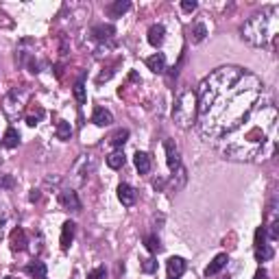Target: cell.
Returning <instances> with one entry per match:
<instances>
[{
	"label": "cell",
	"mask_w": 279,
	"mask_h": 279,
	"mask_svg": "<svg viewBox=\"0 0 279 279\" xmlns=\"http://www.w3.org/2000/svg\"><path fill=\"white\" fill-rule=\"evenodd\" d=\"M135 198H137V192L131 188L129 183H120V185H118V201H120L124 207H131V205L135 203Z\"/></svg>",
	"instance_id": "obj_8"
},
{
	"label": "cell",
	"mask_w": 279,
	"mask_h": 279,
	"mask_svg": "<svg viewBox=\"0 0 279 279\" xmlns=\"http://www.w3.org/2000/svg\"><path fill=\"white\" fill-rule=\"evenodd\" d=\"M242 72L238 68H218L216 72L205 79L198 88V94H196V107H198V116H205L210 111V107L214 105V101L218 98V94L229 88V85L236 83V79H240Z\"/></svg>",
	"instance_id": "obj_1"
},
{
	"label": "cell",
	"mask_w": 279,
	"mask_h": 279,
	"mask_svg": "<svg viewBox=\"0 0 279 279\" xmlns=\"http://www.w3.org/2000/svg\"><path fill=\"white\" fill-rule=\"evenodd\" d=\"M146 39H149V44L151 46H162L164 44V39H166V29H164V24H151L149 26V33H146Z\"/></svg>",
	"instance_id": "obj_9"
},
{
	"label": "cell",
	"mask_w": 279,
	"mask_h": 279,
	"mask_svg": "<svg viewBox=\"0 0 279 279\" xmlns=\"http://www.w3.org/2000/svg\"><path fill=\"white\" fill-rule=\"evenodd\" d=\"M273 257V249L268 244H262V247H255V260L257 262H268Z\"/></svg>",
	"instance_id": "obj_23"
},
{
	"label": "cell",
	"mask_w": 279,
	"mask_h": 279,
	"mask_svg": "<svg viewBox=\"0 0 279 279\" xmlns=\"http://www.w3.org/2000/svg\"><path fill=\"white\" fill-rule=\"evenodd\" d=\"M42 118H44V109H42V107H37V109H35V114H29V116H26V124H29V127H35V124H37L39 120H42Z\"/></svg>",
	"instance_id": "obj_27"
},
{
	"label": "cell",
	"mask_w": 279,
	"mask_h": 279,
	"mask_svg": "<svg viewBox=\"0 0 279 279\" xmlns=\"http://www.w3.org/2000/svg\"><path fill=\"white\" fill-rule=\"evenodd\" d=\"M164 149H166V164H168V168L175 172L179 166H181V159H179V149L177 144L172 142V140H166L164 142Z\"/></svg>",
	"instance_id": "obj_4"
},
{
	"label": "cell",
	"mask_w": 279,
	"mask_h": 279,
	"mask_svg": "<svg viewBox=\"0 0 279 279\" xmlns=\"http://www.w3.org/2000/svg\"><path fill=\"white\" fill-rule=\"evenodd\" d=\"M205 35H207V26H205L203 22H196L194 26H192V31H190V39H192V44H201Z\"/></svg>",
	"instance_id": "obj_19"
},
{
	"label": "cell",
	"mask_w": 279,
	"mask_h": 279,
	"mask_svg": "<svg viewBox=\"0 0 279 279\" xmlns=\"http://www.w3.org/2000/svg\"><path fill=\"white\" fill-rule=\"evenodd\" d=\"M196 7H198V5H196V0H183V3H181V9H183V11H188V13H190V11H194Z\"/></svg>",
	"instance_id": "obj_31"
},
{
	"label": "cell",
	"mask_w": 279,
	"mask_h": 279,
	"mask_svg": "<svg viewBox=\"0 0 279 279\" xmlns=\"http://www.w3.org/2000/svg\"><path fill=\"white\" fill-rule=\"evenodd\" d=\"M127 140H129V131L127 129H118V131H114V135L109 137V144L116 146V149H122Z\"/></svg>",
	"instance_id": "obj_21"
},
{
	"label": "cell",
	"mask_w": 279,
	"mask_h": 279,
	"mask_svg": "<svg viewBox=\"0 0 279 279\" xmlns=\"http://www.w3.org/2000/svg\"><path fill=\"white\" fill-rule=\"evenodd\" d=\"M39 196H42V194H39V190H31L29 201H31V203H37V201H39Z\"/></svg>",
	"instance_id": "obj_34"
},
{
	"label": "cell",
	"mask_w": 279,
	"mask_h": 279,
	"mask_svg": "<svg viewBox=\"0 0 279 279\" xmlns=\"http://www.w3.org/2000/svg\"><path fill=\"white\" fill-rule=\"evenodd\" d=\"M135 168H137V172L140 175H146V172L151 170V155L149 153H144V151H137L135 153Z\"/></svg>",
	"instance_id": "obj_17"
},
{
	"label": "cell",
	"mask_w": 279,
	"mask_h": 279,
	"mask_svg": "<svg viewBox=\"0 0 279 279\" xmlns=\"http://www.w3.org/2000/svg\"><path fill=\"white\" fill-rule=\"evenodd\" d=\"M168 279H177V277H168Z\"/></svg>",
	"instance_id": "obj_36"
},
{
	"label": "cell",
	"mask_w": 279,
	"mask_h": 279,
	"mask_svg": "<svg viewBox=\"0 0 279 279\" xmlns=\"http://www.w3.org/2000/svg\"><path fill=\"white\" fill-rule=\"evenodd\" d=\"M72 94H75V98H77L79 105H85V101H88V94H85V85H83V81H77V83H75V90H72Z\"/></svg>",
	"instance_id": "obj_24"
},
{
	"label": "cell",
	"mask_w": 279,
	"mask_h": 279,
	"mask_svg": "<svg viewBox=\"0 0 279 279\" xmlns=\"http://www.w3.org/2000/svg\"><path fill=\"white\" fill-rule=\"evenodd\" d=\"M266 244V227H257L255 231V247H262Z\"/></svg>",
	"instance_id": "obj_28"
},
{
	"label": "cell",
	"mask_w": 279,
	"mask_h": 279,
	"mask_svg": "<svg viewBox=\"0 0 279 279\" xmlns=\"http://www.w3.org/2000/svg\"><path fill=\"white\" fill-rule=\"evenodd\" d=\"M221 279H229V275H223V277H221Z\"/></svg>",
	"instance_id": "obj_35"
},
{
	"label": "cell",
	"mask_w": 279,
	"mask_h": 279,
	"mask_svg": "<svg viewBox=\"0 0 279 279\" xmlns=\"http://www.w3.org/2000/svg\"><path fill=\"white\" fill-rule=\"evenodd\" d=\"M227 262H229V255H227V253H218L214 260L210 262V266L205 268V277H214V275H218L225 266H227Z\"/></svg>",
	"instance_id": "obj_11"
},
{
	"label": "cell",
	"mask_w": 279,
	"mask_h": 279,
	"mask_svg": "<svg viewBox=\"0 0 279 279\" xmlns=\"http://www.w3.org/2000/svg\"><path fill=\"white\" fill-rule=\"evenodd\" d=\"M0 188H13V177L11 175H0Z\"/></svg>",
	"instance_id": "obj_30"
},
{
	"label": "cell",
	"mask_w": 279,
	"mask_h": 279,
	"mask_svg": "<svg viewBox=\"0 0 279 279\" xmlns=\"http://www.w3.org/2000/svg\"><path fill=\"white\" fill-rule=\"evenodd\" d=\"M279 238V221H273L270 225V240H277Z\"/></svg>",
	"instance_id": "obj_32"
},
{
	"label": "cell",
	"mask_w": 279,
	"mask_h": 279,
	"mask_svg": "<svg viewBox=\"0 0 279 279\" xmlns=\"http://www.w3.org/2000/svg\"><path fill=\"white\" fill-rule=\"evenodd\" d=\"M107 277V270H105V266H98L94 270H90L88 273V279H105Z\"/></svg>",
	"instance_id": "obj_29"
},
{
	"label": "cell",
	"mask_w": 279,
	"mask_h": 279,
	"mask_svg": "<svg viewBox=\"0 0 279 279\" xmlns=\"http://www.w3.org/2000/svg\"><path fill=\"white\" fill-rule=\"evenodd\" d=\"M9 244H11V251H26V244H29V238H26L24 234V229H20L16 227L11 231V236H9Z\"/></svg>",
	"instance_id": "obj_7"
},
{
	"label": "cell",
	"mask_w": 279,
	"mask_h": 279,
	"mask_svg": "<svg viewBox=\"0 0 279 279\" xmlns=\"http://www.w3.org/2000/svg\"><path fill=\"white\" fill-rule=\"evenodd\" d=\"M268 13H257V16H253L249 22H244V26H242L244 39L251 42L253 46H266L268 39L275 37L277 24H275L273 18H268Z\"/></svg>",
	"instance_id": "obj_2"
},
{
	"label": "cell",
	"mask_w": 279,
	"mask_h": 279,
	"mask_svg": "<svg viewBox=\"0 0 279 279\" xmlns=\"http://www.w3.org/2000/svg\"><path fill=\"white\" fill-rule=\"evenodd\" d=\"M129 9H131V3H129V0H116V3L109 5V16L120 18L122 13H127Z\"/></svg>",
	"instance_id": "obj_20"
},
{
	"label": "cell",
	"mask_w": 279,
	"mask_h": 279,
	"mask_svg": "<svg viewBox=\"0 0 279 279\" xmlns=\"http://www.w3.org/2000/svg\"><path fill=\"white\" fill-rule=\"evenodd\" d=\"M146 65H149V70L155 72V75H164L166 72V57L162 52H155V55H151L146 59Z\"/></svg>",
	"instance_id": "obj_14"
},
{
	"label": "cell",
	"mask_w": 279,
	"mask_h": 279,
	"mask_svg": "<svg viewBox=\"0 0 279 279\" xmlns=\"http://www.w3.org/2000/svg\"><path fill=\"white\" fill-rule=\"evenodd\" d=\"M155 270H157V260H155V257H146V260H142V273L153 275Z\"/></svg>",
	"instance_id": "obj_26"
},
{
	"label": "cell",
	"mask_w": 279,
	"mask_h": 279,
	"mask_svg": "<svg viewBox=\"0 0 279 279\" xmlns=\"http://www.w3.org/2000/svg\"><path fill=\"white\" fill-rule=\"evenodd\" d=\"M59 203H61L65 210L81 212V201H79V194H77L75 190H63V192H59Z\"/></svg>",
	"instance_id": "obj_5"
},
{
	"label": "cell",
	"mask_w": 279,
	"mask_h": 279,
	"mask_svg": "<svg viewBox=\"0 0 279 279\" xmlns=\"http://www.w3.org/2000/svg\"><path fill=\"white\" fill-rule=\"evenodd\" d=\"M26 273H29L33 279H46V273H48V268H46V264L42 260H33L29 266H26Z\"/></svg>",
	"instance_id": "obj_15"
},
{
	"label": "cell",
	"mask_w": 279,
	"mask_h": 279,
	"mask_svg": "<svg viewBox=\"0 0 279 279\" xmlns=\"http://www.w3.org/2000/svg\"><path fill=\"white\" fill-rule=\"evenodd\" d=\"M144 244H146V249H149L151 253H159V251H162V242H159L157 236H146Z\"/></svg>",
	"instance_id": "obj_25"
},
{
	"label": "cell",
	"mask_w": 279,
	"mask_h": 279,
	"mask_svg": "<svg viewBox=\"0 0 279 279\" xmlns=\"http://www.w3.org/2000/svg\"><path fill=\"white\" fill-rule=\"evenodd\" d=\"M166 268H168V277H181L185 273V268H188V262L183 260V257L179 255H172L168 262H166Z\"/></svg>",
	"instance_id": "obj_6"
},
{
	"label": "cell",
	"mask_w": 279,
	"mask_h": 279,
	"mask_svg": "<svg viewBox=\"0 0 279 279\" xmlns=\"http://www.w3.org/2000/svg\"><path fill=\"white\" fill-rule=\"evenodd\" d=\"M57 137L59 140H70L72 137V127H70V122H65V120H59L57 122Z\"/></svg>",
	"instance_id": "obj_22"
},
{
	"label": "cell",
	"mask_w": 279,
	"mask_h": 279,
	"mask_svg": "<svg viewBox=\"0 0 279 279\" xmlns=\"http://www.w3.org/2000/svg\"><path fill=\"white\" fill-rule=\"evenodd\" d=\"M196 114H198V107H196V94L192 90H185L179 101L172 109V120H175L181 129H188L190 124H194L196 120Z\"/></svg>",
	"instance_id": "obj_3"
},
{
	"label": "cell",
	"mask_w": 279,
	"mask_h": 279,
	"mask_svg": "<svg viewBox=\"0 0 279 279\" xmlns=\"http://www.w3.org/2000/svg\"><path fill=\"white\" fill-rule=\"evenodd\" d=\"M107 166L111 170H120V168H124V164H127V157H124V153H122V149L120 151H114L111 155H107Z\"/></svg>",
	"instance_id": "obj_16"
},
{
	"label": "cell",
	"mask_w": 279,
	"mask_h": 279,
	"mask_svg": "<svg viewBox=\"0 0 279 279\" xmlns=\"http://www.w3.org/2000/svg\"><path fill=\"white\" fill-rule=\"evenodd\" d=\"M266 277H268V273H266V270H264L262 266L257 268V270H255V275H253V279H266Z\"/></svg>",
	"instance_id": "obj_33"
},
{
	"label": "cell",
	"mask_w": 279,
	"mask_h": 279,
	"mask_svg": "<svg viewBox=\"0 0 279 279\" xmlns=\"http://www.w3.org/2000/svg\"><path fill=\"white\" fill-rule=\"evenodd\" d=\"M92 37L98 39V42H107V39H111L116 35V29H114V24H96V26H92Z\"/></svg>",
	"instance_id": "obj_10"
},
{
	"label": "cell",
	"mask_w": 279,
	"mask_h": 279,
	"mask_svg": "<svg viewBox=\"0 0 279 279\" xmlns=\"http://www.w3.org/2000/svg\"><path fill=\"white\" fill-rule=\"evenodd\" d=\"M75 231H77V225L72 221H65L63 227H61V240H59V244H61V249H70L72 240H75Z\"/></svg>",
	"instance_id": "obj_12"
},
{
	"label": "cell",
	"mask_w": 279,
	"mask_h": 279,
	"mask_svg": "<svg viewBox=\"0 0 279 279\" xmlns=\"http://www.w3.org/2000/svg\"><path fill=\"white\" fill-rule=\"evenodd\" d=\"M18 144H20V133H18V129L9 127V129L5 131V137H3V146H5V149H16Z\"/></svg>",
	"instance_id": "obj_18"
},
{
	"label": "cell",
	"mask_w": 279,
	"mask_h": 279,
	"mask_svg": "<svg viewBox=\"0 0 279 279\" xmlns=\"http://www.w3.org/2000/svg\"><path fill=\"white\" fill-rule=\"evenodd\" d=\"M92 122L96 124V127H109L111 122H114V116H111L109 109L105 107H96L94 114H92Z\"/></svg>",
	"instance_id": "obj_13"
}]
</instances>
